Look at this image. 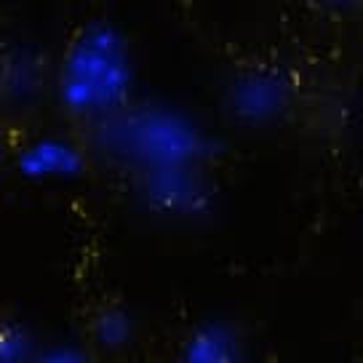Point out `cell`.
<instances>
[{
	"mask_svg": "<svg viewBox=\"0 0 363 363\" xmlns=\"http://www.w3.org/2000/svg\"><path fill=\"white\" fill-rule=\"evenodd\" d=\"M235 345L225 329L208 326L203 331H195V337L187 345V358L193 361H227Z\"/></svg>",
	"mask_w": 363,
	"mask_h": 363,
	"instance_id": "7a4b0ae2",
	"label": "cell"
},
{
	"mask_svg": "<svg viewBox=\"0 0 363 363\" xmlns=\"http://www.w3.org/2000/svg\"><path fill=\"white\" fill-rule=\"evenodd\" d=\"M75 155L62 145H38L33 152H27L22 160L24 171L30 174H45V171H67Z\"/></svg>",
	"mask_w": 363,
	"mask_h": 363,
	"instance_id": "3957f363",
	"label": "cell"
},
{
	"mask_svg": "<svg viewBox=\"0 0 363 363\" xmlns=\"http://www.w3.org/2000/svg\"><path fill=\"white\" fill-rule=\"evenodd\" d=\"M235 99L243 104L246 115H270L275 110V104H278V94H275L270 83L259 80V83H251L243 91H238Z\"/></svg>",
	"mask_w": 363,
	"mask_h": 363,
	"instance_id": "277c9868",
	"label": "cell"
},
{
	"mask_svg": "<svg viewBox=\"0 0 363 363\" xmlns=\"http://www.w3.org/2000/svg\"><path fill=\"white\" fill-rule=\"evenodd\" d=\"M128 89V65L121 38L107 30L80 33L65 54L59 91L69 113L83 118H110Z\"/></svg>",
	"mask_w": 363,
	"mask_h": 363,
	"instance_id": "6da1fadb",
	"label": "cell"
}]
</instances>
